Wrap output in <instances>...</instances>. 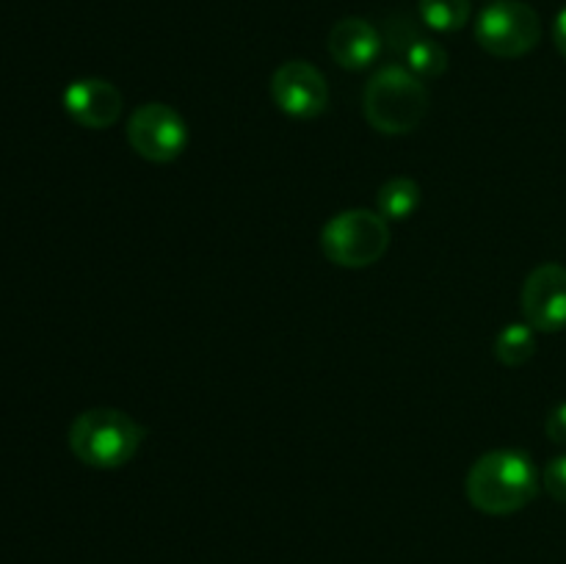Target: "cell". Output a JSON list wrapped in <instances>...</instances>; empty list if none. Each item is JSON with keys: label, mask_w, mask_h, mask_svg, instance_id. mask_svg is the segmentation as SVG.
<instances>
[{"label": "cell", "mask_w": 566, "mask_h": 564, "mask_svg": "<svg viewBox=\"0 0 566 564\" xmlns=\"http://www.w3.org/2000/svg\"><path fill=\"white\" fill-rule=\"evenodd\" d=\"M321 249L340 269H368L390 249V221L379 210H340L321 230Z\"/></svg>", "instance_id": "cell-4"}, {"label": "cell", "mask_w": 566, "mask_h": 564, "mask_svg": "<svg viewBox=\"0 0 566 564\" xmlns=\"http://www.w3.org/2000/svg\"><path fill=\"white\" fill-rule=\"evenodd\" d=\"M542 39V20L523 0H492L475 17V42L495 59L528 55Z\"/></svg>", "instance_id": "cell-5"}, {"label": "cell", "mask_w": 566, "mask_h": 564, "mask_svg": "<svg viewBox=\"0 0 566 564\" xmlns=\"http://www.w3.org/2000/svg\"><path fill=\"white\" fill-rule=\"evenodd\" d=\"M420 208V186L412 177H390L376 191V210L387 221H407Z\"/></svg>", "instance_id": "cell-12"}, {"label": "cell", "mask_w": 566, "mask_h": 564, "mask_svg": "<svg viewBox=\"0 0 566 564\" xmlns=\"http://www.w3.org/2000/svg\"><path fill=\"white\" fill-rule=\"evenodd\" d=\"M536 354V330L525 321L506 324L495 337V357L506 368H520Z\"/></svg>", "instance_id": "cell-13"}, {"label": "cell", "mask_w": 566, "mask_h": 564, "mask_svg": "<svg viewBox=\"0 0 566 564\" xmlns=\"http://www.w3.org/2000/svg\"><path fill=\"white\" fill-rule=\"evenodd\" d=\"M326 50H329L332 61L343 70H368L381 53V33L374 22L363 20V17H343L329 31Z\"/></svg>", "instance_id": "cell-10"}, {"label": "cell", "mask_w": 566, "mask_h": 564, "mask_svg": "<svg viewBox=\"0 0 566 564\" xmlns=\"http://www.w3.org/2000/svg\"><path fill=\"white\" fill-rule=\"evenodd\" d=\"M542 487L553 501L566 503V453H558L542 470Z\"/></svg>", "instance_id": "cell-15"}, {"label": "cell", "mask_w": 566, "mask_h": 564, "mask_svg": "<svg viewBox=\"0 0 566 564\" xmlns=\"http://www.w3.org/2000/svg\"><path fill=\"white\" fill-rule=\"evenodd\" d=\"M271 100L293 119H315L329 105V86L318 66L307 61H285L271 75Z\"/></svg>", "instance_id": "cell-7"}, {"label": "cell", "mask_w": 566, "mask_h": 564, "mask_svg": "<svg viewBox=\"0 0 566 564\" xmlns=\"http://www.w3.org/2000/svg\"><path fill=\"white\" fill-rule=\"evenodd\" d=\"M127 144L149 164H171L186 153L191 133L186 119L166 103H142L125 127Z\"/></svg>", "instance_id": "cell-6"}, {"label": "cell", "mask_w": 566, "mask_h": 564, "mask_svg": "<svg viewBox=\"0 0 566 564\" xmlns=\"http://www.w3.org/2000/svg\"><path fill=\"white\" fill-rule=\"evenodd\" d=\"M545 431L547 437H551V442H556V446H566V401L556 404V407L547 412Z\"/></svg>", "instance_id": "cell-16"}, {"label": "cell", "mask_w": 566, "mask_h": 564, "mask_svg": "<svg viewBox=\"0 0 566 564\" xmlns=\"http://www.w3.org/2000/svg\"><path fill=\"white\" fill-rule=\"evenodd\" d=\"M403 66L420 81H434V77L446 75L448 70V53L440 42L431 36H420V33H409L407 44H403Z\"/></svg>", "instance_id": "cell-11"}, {"label": "cell", "mask_w": 566, "mask_h": 564, "mask_svg": "<svg viewBox=\"0 0 566 564\" xmlns=\"http://www.w3.org/2000/svg\"><path fill=\"white\" fill-rule=\"evenodd\" d=\"M64 111L72 122L88 130H105L119 122L125 100L122 92L105 77H77L61 94Z\"/></svg>", "instance_id": "cell-9"}, {"label": "cell", "mask_w": 566, "mask_h": 564, "mask_svg": "<svg viewBox=\"0 0 566 564\" xmlns=\"http://www.w3.org/2000/svg\"><path fill=\"white\" fill-rule=\"evenodd\" d=\"M429 88L401 64L374 72L363 94L365 119L385 136H407L423 125L429 114Z\"/></svg>", "instance_id": "cell-3"}, {"label": "cell", "mask_w": 566, "mask_h": 564, "mask_svg": "<svg viewBox=\"0 0 566 564\" xmlns=\"http://www.w3.org/2000/svg\"><path fill=\"white\" fill-rule=\"evenodd\" d=\"M147 437V426L114 407H94L77 415L70 426V451L77 462L97 470L125 468L136 459Z\"/></svg>", "instance_id": "cell-2"}, {"label": "cell", "mask_w": 566, "mask_h": 564, "mask_svg": "<svg viewBox=\"0 0 566 564\" xmlns=\"http://www.w3.org/2000/svg\"><path fill=\"white\" fill-rule=\"evenodd\" d=\"M539 470L528 453L517 448H495L475 459L464 492L473 509L503 518L528 506L539 495Z\"/></svg>", "instance_id": "cell-1"}, {"label": "cell", "mask_w": 566, "mask_h": 564, "mask_svg": "<svg viewBox=\"0 0 566 564\" xmlns=\"http://www.w3.org/2000/svg\"><path fill=\"white\" fill-rule=\"evenodd\" d=\"M520 310L525 324L536 332L566 330V269L558 263H542L525 276L520 291Z\"/></svg>", "instance_id": "cell-8"}, {"label": "cell", "mask_w": 566, "mask_h": 564, "mask_svg": "<svg viewBox=\"0 0 566 564\" xmlns=\"http://www.w3.org/2000/svg\"><path fill=\"white\" fill-rule=\"evenodd\" d=\"M553 42H556V50L566 59V9L558 11L556 22H553Z\"/></svg>", "instance_id": "cell-17"}, {"label": "cell", "mask_w": 566, "mask_h": 564, "mask_svg": "<svg viewBox=\"0 0 566 564\" xmlns=\"http://www.w3.org/2000/svg\"><path fill=\"white\" fill-rule=\"evenodd\" d=\"M418 14L431 31L453 33L468 25L470 0H418Z\"/></svg>", "instance_id": "cell-14"}]
</instances>
